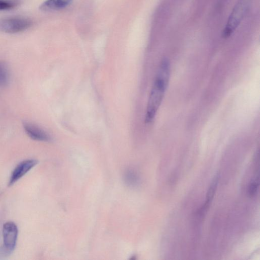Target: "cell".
Returning a JSON list of instances; mask_svg holds the SVG:
<instances>
[{
  "label": "cell",
  "instance_id": "8fae6325",
  "mask_svg": "<svg viewBox=\"0 0 260 260\" xmlns=\"http://www.w3.org/2000/svg\"><path fill=\"white\" fill-rule=\"evenodd\" d=\"M20 0H0V11H10L18 8Z\"/></svg>",
  "mask_w": 260,
  "mask_h": 260
},
{
  "label": "cell",
  "instance_id": "6da1fadb",
  "mask_svg": "<svg viewBox=\"0 0 260 260\" xmlns=\"http://www.w3.org/2000/svg\"><path fill=\"white\" fill-rule=\"evenodd\" d=\"M170 77V62L167 58H164L150 91L145 119L146 124L151 123L157 115L168 86Z\"/></svg>",
  "mask_w": 260,
  "mask_h": 260
},
{
  "label": "cell",
  "instance_id": "30bf717a",
  "mask_svg": "<svg viewBox=\"0 0 260 260\" xmlns=\"http://www.w3.org/2000/svg\"><path fill=\"white\" fill-rule=\"evenodd\" d=\"M124 182L130 187H135L139 183V178L137 174L132 169L125 172L124 176Z\"/></svg>",
  "mask_w": 260,
  "mask_h": 260
},
{
  "label": "cell",
  "instance_id": "9c48e42d",
  "mask_svg": "<svg viewBox=\"0 0 260 260\" xmlns=\"http://www.w3.org/2000/svg\"><path fill=\"white\" fill-rule=\"evenodd\" d=\"M11 71L8 63L0 61V88L6 87L10 83Z\"/></svg>",
  "mask_w": 260,
  "mask_h": 260
},
{
  "label": "cell",
  "instance_id": "7c38bea8",
  "mask_svg": "<svg viewBox=\"0 0 260 260\" xmlns=\"http://www.w3.org/2000/svg\"><path fill=\"white\" fill-rule=\"evenodd\" d=\"M258 179L250 183L248 190V194L250 197L252 198L256 195L258 190Z\"/></svg>",
  "mask_w": 260,
  "mask_h": 260
},
{
  "label": "cell",
  "instance_id": "5b68a950",
  "mask_svg": "<svg viewBox=\"0 0 260 260\" xmlns=\"http://www.w3.org/2000/svg\"><path fill=\"white\" fill-rule=\"evenodd\" d=\"M38 163L35 160L30 159L20 163L14 169L10 181V186L13 185Z\"/></svg>",
  "mask_w": 260,
  "mask_h": 260
},
{
  "label": "cell",
  "instance_id": "3957f363",
  "mask_svg": "<svg viewBox=\"0 0 260 260\" xmlns=\"http://www.w3.org/2000/svg\"><path fill=\"white\" fill-rule=\"evenodd\" d=\"M32 22L23 17H12L0 20V31L8 34H16L28 30Z\"/></svg>",
  "mask_w": 260,
  "mask_h": 260
},
{
  "label": "cell",
  "instance_id": "277c9868",
  "mask_svg": "<svg viewBox=\"0 0 260 260\" xmlns=\"http://www.w3.org/2000/svg\"><path fill=\"white\" fill-rule=\"evenodd\" d=\"M3 236L6 250L9 252L13 251L18 236L17 226L12 222L6 223L3 228Z\"/></svg>",
  "mask_w": 260,
  "mask_h": 260
},
{
  "label": "cell",
  "instance_id": "8992f818",
  "mask_svg": "<svg viewBox=\"0 0 260 260\" xmlns=\"http://www.w3.org/2000/svg\"><path fill=\"white\" fill-rule=\"evenodd\" d=\"M24 129L26 134L32 140L39 141H49L50 137L44 130L38 126L25 122L23 123Z\"/></svg>",
  "mask_w": 260,
  "mask_h": 260
},
{
  "label": "cell",
  "instance_id": "7a4b0ae2",
  "mask_svg": "<svg viewBox=\"0 0 260 260\" xmlns=\"http://www.w3.org/2000/svg\"><path fill=\"white\" fill-rule=\"evenodd\" d=\"M252 0H238L234 7L223 30L222 36L227 38L238 27L247 14Z\"/></svg>",
  "mask_w": 260,
  "mask_h": 260
},
{
  "label": "cell",
  "instance_id": "ba28073f",
  "mask_svg": "<svg viewBox=\"0 0 260 260\" xmlns=\"http://www.w3.org/2000/svg\"><path fill=\"white\" fill-rule=\"evenodd\" d=\"M219 175H217L215 177L209 190H208L207 191L206 198V201L205 202L204 206L201 209V213L203 214L207 211L208 209H209L211 202L215 196L218 184L219 183Z\"/></svg>",
  "mask_w": 260,
  "mask_h": 260
},
{
  "label": "cell",
  "instance_id": "52a82bcc",
  "mask_svg": "<svg viewBox=\"0 0 260 260\" xmlns=\"http://www.w3.org/2000/svg\"><path fill=\"white\" fill-rule=\"evenodd\" d=\"M72 0H46L40 7L41 11L50 12L63 10L69 6Z\"/></svg>",
  "mask_w": 260,
  "mask_h": 260
}]
</instances>
